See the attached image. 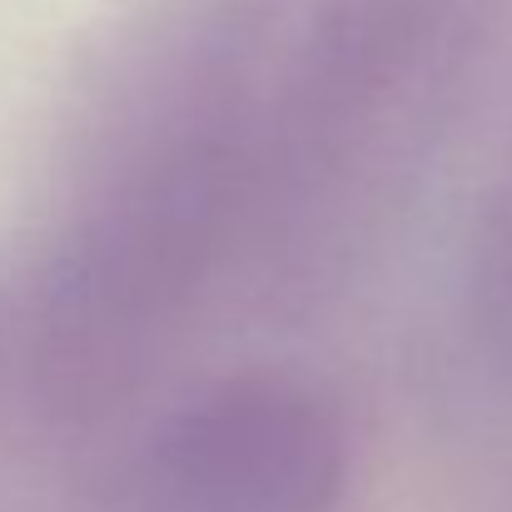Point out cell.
<instances>
[{
	"label": "cell",
	"instance_id": "obj_1",
	"mask_svg": "<svg viewBox=\"0 0 512 512\" xmlns=\"http://www.w3.org/2000/svg\"><path fill=\"white\" fill-rule=\"evenodd\" d=\"M334 408L279 378L229 383L145 438L100 512H343Z\"/></svg>",
	"mask_w": 512,
	"mask_h": 512
}]
</instances>
